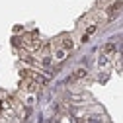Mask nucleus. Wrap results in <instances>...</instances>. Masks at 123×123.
I'll return each mask as SVG.
<instances>
[{"mask_svg":"<svg viewBox=\"0 0 123 123\" xmlns=\"http://www.w3.org/2000/svg\"><path fill=\"white\" fill-rule=\"evenodd\" d=\"M53 43H55V45H61V47H65L68 53L74 49V39H72V35H61V37L55 39Z\"/></svg>","mask_w":123,"mask_h":123,"instance_id":"f257e3e1","label":"nucleus"},{"mask_svg":"<svg viewBox=\"0 0 123 123\" xmlns=\"http://www.w3.org/2000/svg\"><path fill=\"white\" fill-rule=\"evenodd\" d=\"M51 47H53V59H55V61H65V59H67L68 51H67L65 47H61V45H55V43H51Z\"/></svg>","mask_w":123,"mask_h":123,"instance_id":"f03ea898","label":"nucleus"},{"mask_svg":"<svg viewBox=\"0 0 123 123\" xmlns=\"http://www.w3.org/2000/svg\"><path fill=\"white\" fill-rule=\"evenodd\" d=\"M86 76V68H76L74 74H72V78H84Z\"/></svg>","mask_w":123,"mask_h":123,"instance_id":"7ed1b4c3","label":"nucleus"}]
</instances>
